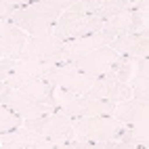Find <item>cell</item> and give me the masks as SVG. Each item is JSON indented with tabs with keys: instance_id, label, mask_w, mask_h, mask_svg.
Instances as JSON below:
<instances>
[{
	"instance_id": "obj_1",
	"label": "cell",
	"mask_w": 149,
	"mask_h": 149,
	"mask_svg": "<svg viewBox=\"0 0 149 149\" xmlns=\"http://www.w3.org/2000/svg\"><path fill=\"white\" fill-rule=\"evenodd\" d=\"M59 15H61L59 8L42 2V0H29L23 6L15 8V11L8 15L6 21L15 23L17 27H21L29 36H38V34L51 32V27L55 25Z\"/></svg>"
},
{
	"instance_id": "obj_2",
	"label": "cell",
	"mask_w": 149,
	"mask_h": 149,
	"mask_svg": "<svg viewBox=\"0 0 149 149\" xmlns=\"http://www.w3.org/2000/svg\"><path fill=\"white\" fill-rule=\"evenodd\" d=\"M55 105L57 109L65 111L72 118H84V116H111L116 103L99 99L93 95H78V93H69L63 88L55 86Z\"/></svg>"
},
{
	"instance_id": "obj_3",
	"label": "cell",
	"mask_w": 149,
	"mask_h": 149,
	"mask_svg": "<svg viewBox=\"0 0 149 149\" xmlns=\"http://www.w3.org/2000/svg\"><path fill=\"white\" fill-rule=\"evenodd\" d=\"M23 126L53 141L59 149H63V145L69 139H74V118L61 109H53V111L34 118V120H23Z\"/></svg>"
},
{
	"instance_id": "obj_4",
	"label": "cell",
	"mask_w": 149,
	"mask_h": 149,
	"mask_svg": "<svg viewBox=\"0 0 149 149\" xmlns=\"http://www.w3.org/2000/svg\"><path fill=\"white\" fill-rule=\"evenodd\" d=\"M124 128L122 122H118L113 116H84V118H74V136L82 141L101 143L109 139H118L120 130Z\"/></svg>"
},
{
	"instance_id": "obj_5",
	"label": "cell",
	"mask_w": 149,
	"mask_h": 149,
	"mask_svg": "<svg viewBox=\"0 0 149 149\" xmlns=\"http://www.w3.org/2000/svg\"><path fill=\"white\" fill-rule=\"evenodd\" d=\"M103 25V19H99L95 15H84V13H74V11H61L59 19L55 25L51 27V34H55L61 40H72V38H80L86 34L99 32Z\"/></svg>"
},
{
	"instance_id": "obj_6",
	"label": "cell",
	"mask_w": 149,
	"mask_h": 149,
	"mask_svg": "<svg viewBox=\"0 0 149 149\" xmlns=\"http://www.w3.org/2000/svg\"><path fill=\"white\" fill-rule=\"evenodd\" d=\"M46 80L51 82V84H55L57 88H63V91H69V93L84 95V93L91 91V86L95 84L97 76L84 74L78 67H74L72 63H55Z\"/></svg>"
},
{
	"instance_id": "obj_7",
	"label": "cell",
	"mask_w": 149,
	"mask_h": 149,
	"mask_svg": "<svg viewBox=\"0 0 149 149\" xmlns=\"http://www.w3.org/2000/svg\"><path fill=\"white\" fill-rule=\"evenodd\" d=\"M63 48V40L57 38L55 34H38V36H27L23 48L19 51L17 59H25V61H51L57 63V57Z\"/></svg>"
},
{
	"instance_id": "obj_8",
	"label": "cell",
	"mask_w": 149,
	"mask_h": 149,
	"mask_svg": "<svg viewBox=\"0 0 149 149\" xmlns=\"http://www.w3.org/2000/svg\"><path fill=\"white\" fill-rule=\"evenodd\" d=\"M111 40H113V36H109L107 32H103V29L93 32V34H86V36H80V38L65 40L61 53H59V57H57V63H72V61H76L78 57H82L88 51H93V48L109 46Z\"/></svg>"
},
{
	"instance_id": "obj_9",
	"label": "cell",
	"mask_w": 149,
	"mask_h": 149,
	"mask_svg": "<svg viewBox=\"0 0 149 149\" xmlns=\"http://www.w3.org/2000/svg\"><path fill=\"white\" fill-rule=\"evenodd\" d=\"M0 103H4L8 109H13L23 120H34V118H40L48 111H53V107H48L40 101H36V99L27 97L25 93L17 91V88H8V86L2 93V97H0Z\"/></svg>"
},
{
	"instance_id": "obj_10",
	"label": "cell",
	"mask_w": 149,
	"mask_h": 149,
	"mask_svg": "<svg viewBox=\"0 0 149 149\" xmlns=\"http://www.w3.org/2000/svg\"><path fill=\"white\" fill-rule=\"evenodd\" d=\"M0 147H6V149H59L53 141L40 136L34 130H29L23 124L0 134Z\"/></svg>"
},
{
	"instance_id": "obj_11",
	"label": "cell",
	"mask_w": 149,
	"mask_h": 149,
	"mask_svg": "<svg viewBox=\"0 0 149 149\" xmlns=\"http://www.w3.org/2000/svg\"><path fill=\"white\" fill-rule=\"evenodd\" d=\"M53 65L55 63H51V61H25V59H17L13 72L8 74L4 84L8 88H19L21 84L32 82V80H46Z\"/></svg>"
},
{
	"instance_id": "obj_12",
	"label": "cell",
	"mask_w": 149,
	"mask_h": 149,
	"mask_svg": "<svg viewBox=\"0 0 149 149\" xmlns=\"http://www.w3.org/2000/svg\"><path fill=\"white\" fill-rule=\"evenodd\" d=\"M120 57L111 46H99V48H93V51H88L86 55L78 57L76 61H72L74 67H78L80 72L84 74H91V76H101L105 74L109 65H111L116 59Z\"/></svg>"
},
{
	"instance_id": "obj_13",
	"label": "cell",
	"mask_w": 149,
	"mask_h": 149,
	"mask_svg": "<svg viewBox=\"0 0 149 149\" xmlns=\"http://www.w3.org/2000/svg\"><path fill=\"white\" fill-rule=\"evenodd\" d=\"M118 122H122L124 126H147L149 120V103L143 99H124V101L116 103L113 113H111Z\"/></svg>"
},
{
	"instance_id": "obj_14",
	"label": "cell",
	"mask_w": 149,
	"mask_h": 149,
	"mask_svg": "<svg viewBox=\"0 0 149 149\" xmlns=\"http://www.w3.org/2000/svg\"><path fill=\"white\" fill-rule=\"evenodd\" d=\"M88 95L105 99V101H111V103H120L124 99H130L132 91L128 86V82H120L118 78L109 76V74H101V76H97V80L91 86Z\"/></svg>"
},
{
	"instance_id": "obj_15",
	"label": "cell",
	"mask_w": 149,
	"mask_h": 149,
	"mask_svg": "<svg viewBox=\"0 0 149 149\" xmlns=\"http://www.w3.org/2000/svg\"><path fill=\"white\" fill-rule=\"evenodd\" d=\"M118 55H126V57H147L149 55V32H126L116 36L111 44Z\"/></svg>"
},
{
	"instance_id": "obj_16",
	"label": "cell",
	"mask_w": 149,
	"mask_h": 149,
	"mask_svg": "<svg viewBox=\"0 0 149 149\" xmlns=\"http://www.w3.org/2000/svg\"><path fill=\"white\" fill-rule=\"evenodd\" d=\"M27 36L21 27H17L11 21H0V57L17 59L19 51L23 48Z\"/></svg>"
},
{
	"instance_id": "obj_17",
	"label": "cell",
	"mask_w": 149,
	"mask_h": 149,
	"mask_svg": "<svg viewBox=\"0 0 149 149\" xmlns=\"http://www.w3.org/2000/svg\"><path fill=\"white\" fill-rule=\"evenodd\" d=\"M130 23H132V8H130V11H124V13H118V15L109 17V19H103L101 29L116 38L120 34L130 32Z\"/></svg>"
},
{
	"instance_id": "obj_18",
	"label": "cell",
	"mask_w": 149,
	"mask_h": 149,
	"mask_svg": "<svg viewBox=\"0 0 149 149\" xmlns=\"http://www.w3.org/2000/svg\"><path fill=\"white\" fill-rule=\"evenodd\" d=\"M134 8V2L132 0H101L95 11V17L99 19H109L118 13H124V11H130Z\"/></svg>"
},
{
	"instance_id": "obj_19",
	"label": "cell",
	"mask_w": 149,
	"mask_h": 149,
	"mask_svg": "<svg viewBox=\"0 0 149 149\" xmlns=\"http://www.w3.org/2000/svg\"><path fill=\"white\" fill-rule=\"evenodd\" d=\"M105 74L118 78L120 82H128L134 74V57H126V55H120L116 61L109 65V69Z\"/></svg>"
},
{
	"instance_id": "obj_20",
	"label": "cell",
	"mask_w": 149,
	"mask_h": 149,
	"mask_svg": "<svg viewBox=\"0 0 149 149\" xmlns=\"http://www.w3.org/2000/svg\"><path fill=\"white\" fill-rule=\"evenodd\" d=\"M21 124H23V118H19L13 109H8L4 103H0V134L6 130H13Z\"/></svg>"
},
{
	"instance_id": "obj_21",
	"label": "cell",
	"mask_w": 149,
	"mask_h": 149,
	"mask_svg": "<svg viewBox=\"0 0 149 149\" xmlns=\"http://www.w3.org/2000/svg\"><path fill=\"white\" fill-rule=\"evenodd\" d=\"M29 0H0V21H6L8 15H11L15 8L23 6Z\"/></svg>"
},
{
	"instance_id": "obj_22",
	"label": "cell",
	"mask_w": 149,
	"mask_h": 149,
	"mask_svg": "<svg viewBox=\"0 0 149 149\" xmlns=\"http://www.w3.org/2000/svg\"><path fill=\"white\" fill-rule=\"evenodd\" d=\"M15 63H17V59H6V57L0 59V82H4L8 78V74L13 72Z\"/></svg>"
},
{
	"instance_id": "obj_23",
	"label": "cell",
	"mask_w": 149,
	"mask_h": 149,
	"mask_svg": "<svg viewBox=\"0 0 149 149\" xmlns=\"http://www.w3.org/2000/svg\"><path fill=\"white\" fill-rule=\"evenodd\" d=\"M42 2L51 4V6H55V8H59V11H67V8L72 6L74 2H78V0H42Z\"/></svg>"
},
{
	"instance_id": "obj_24",
	"label": "cell",
	"mask_w": 149,
	"mask_h": 149,
	"mask_svg": "<svg viewBox=\"0 0 149 149\" xmlns=\"http://www.w3.org/2000/svg\"><path fill=\"white\" fill-rule=\"evenodd\" d=\"M4 91H6V84H4V82H0V97H2Z\"/></svg>"
},
{
	"instance_id": "obj_25",
	"label": "cell",
	"mask_w": 149,
	"mask_h": 149,
	"mask_svg": "<svg viewBox=\"0 0 149 149\" xmlns=\"http://www.w3.org/2000/svg\"><path fill=\"white\" fill-rule=\"evenodd\" d=\"M132 2H134V4H136V2H139V0H132Z\"/></svg>"
},
{
	"instance_id": "obj_26",
	"label": "cell",
	"mask_w": 149,
	"mask_h": 149,
	"mask_svg": "<svg viewBox=\"0 0 149 149\" xmlns=\"http://www.w3.org/2000/svg\"><path fill=\"white\" fill-rule=\"evenodd\" d=\"M0 59H2V57H0Z\"/></svg>"
}]
</instances>
